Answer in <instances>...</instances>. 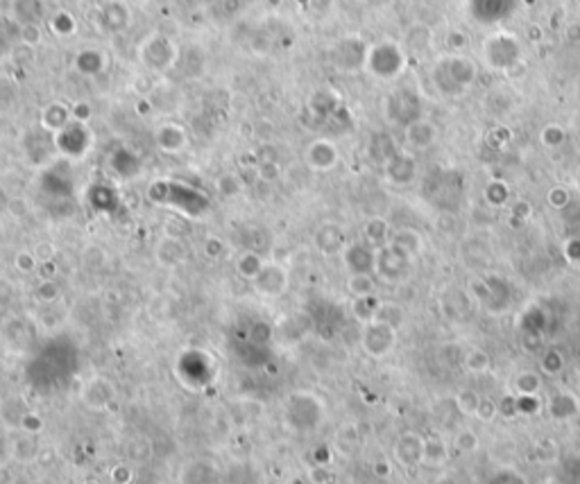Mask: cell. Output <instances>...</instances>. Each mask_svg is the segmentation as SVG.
I'll list each match as a JSON object with an SVG mask.
<instances>
[{
  "instance_id": "cell-9",
  "label": "cell",
  "mask_w": 580,
  "mask_h": 484,
  "mask_svg": "<svg viewBox=\"0 0 580 484\" xmlns=\"http://www.w3.org/2000/svg\"><path fill=\"white\" fill-rule=\"evenodd\" d=\"M36 294H39V299L41 301H55L57 296H59V285L55 281H41L39 285V290H36Z\"/></svg>"
},
{
  "instance_id": "cell-7",
  "label": "cell",
  "mask_w": 580,
  "mask_h": 484,
  "mask_svg": "<svg viewBox=\"0 0 580 484\" xmlns=\"http://www.w3.org/2000/svg\"><path fill=\"white\" fill-rule=\"evenodd\" d=\"M241 188H243V183H241V179L236 177V175H222L220 179H218V193L222 195V197H233V195H238L241 193Z\"/></svg>"
},
{
  "instance_id": "cell-2",
  "label": "cell",
  "mask_w": 580,
  "mask_h": 484,
  "mask_svg": "<svg viewBox=\"0 0 580 484\" xmlns=\"http://www.w3.org/2000/svg\"><path fill=\"white\" fill-rule=\"evenodd\" d=\"M379 342H381V346H384V351L388 353L392 342H394V328L388 324H381V321H372V324L365 328V335H363V344H365L367 353L381 355Z\"/></svg>"
},
{
  "instance_id": "cell-5",
  "label": "cell",
  "mask_w": 580,
  "mask_h": 484,
  "mask_svg": "<svg viewBox=\"0 0 580 484\" xmlns=\"http://www.w3.org/2000/svg\"><path fill=\"white\" fill-rule=\"evenodd\" d=\"M347 288L356 299H365V296L374 292V281L369 279V274H354L347 283Z\"/></svg>"
},
{
  "instance_id": "cell-17",
  "label": "cell",
  "mask_w": 580,
  "mask_h": 484,
  "mask_svg": "<svg viewBox=\"0 0 580 484\" xmlns=\"http://www.w3.org/2000/svg\"><path fill=\"white\" fill-rule=\"evenodd\" d=\"M73 118L75 120H89L91 118V107L86 104V102H80V104H75V109H73V114H70Z\"/></svg>"
},
{
  "instance_id": "cell-8",
  "label": "cell",
  "mask_w": 580,
  "mask_h": 484,
  "mask_svg": "<svg viewBox=\"0 0 580 484\" xmlns=\"http://www.w3.org/2000/svg\"><path fill=\"white\" fill-rule=\"evenodd\" d=\"M365 233H367V240L372 242H381L386 235V222L384 220H369L367 227H365Z\"/></svg>"
},
{
  "instance_id": "cell-14",
  "label": "cell",
  "mask_w": 580,
  "mask_h": 484,
  "mask_svg": "<svg viewBox=\"0 0 580 484\" xmlns=\"http://www.w3.org/2000/svg\"><path fill=\"white\" fill-rule=\"evenodd\" d=\"M41 428H43V424L36 414H28L26 419H23V430H28L30 434H36Z\"/></svg>"
},
{
  "instance_id": "cell-10",
  "label": "cell",
  "mask_w": 580,
  "mask_h": 484,
  "mask_svg": "<svg viewBox=\"0 0 580 484\" xmlns=\"http://www.w3.org/2000/svg\"><path fill=\"white\" fill-rule=\"evenodd\" d=\"M14 263H16V267H19L21 271H34L36 265H39V260H36V256L30 254V252H19Z\"/></svg>"
},
{
  "instance_id": "cell-13",
  "label": "cell",
  "mask_w": 580,
  "mask_h": 484,
  "mask_svg": "<svg viewBox=\"0 0 580 484\" xmlns=\"http://www.w3.org/2000/svg\"><path fill=\"white\" fill-rule=\"evenodd\" d=\"M7 213L14 215V217H23L28 213V202L21 200V197H14V200L7 202Z\"/></svg>"
},
{
  "instance_id": "cell-11",
  "label": "cell",
  "mask_w": 580,
  "mask_h": 484,
  "mask_svg": "<svg viewBox=\"0 0 580 484\" xmlns=\"http://www.w3.org/2000/svg\"><path fill=\"white\" fill-rule=\"evenodd\" d=\"M21 41L26 45H36L41 41V30L36 26H32V23H28V26L21 28Z\"/></svg>"
},
{
  "instance_id": "cell-12",
  "label": "cell",
  "mask_w": 580,
  "mask_h": 484,
  "mask_svg": "<svg viewBox=\"0 0 580 484\" xmlns=\"http://www.w3.org/2000/svg\"><path fill=\"white\" fill-rule=\"evenodd\" d=\"M542 141H544L547 145H551V147H555L558 143L564 141V131H562L560 127L551 125V127H547L544 131H542Z\"/></svg>"
},
{
  "instance_id": "cell-18",
  "label": "cell",
  "mask_w": 580,
  "mask_h": 484,
  "mask_svg": "<svg viewBox=\"0 0 580 484\" xmlns=\"http://www.w3.org/2000/svg\"><path fill=\"white\" fill-rule=\"evenodd\" d=\"M376 473H384V475H386V473H388V466H386V464H379V466H376Z\"/></svg>"
},
{
  "instance_id": "cell-16",
  "label": "cell",
  "mask_w": 580,
  "mask_h": 484,
  "mask_svg": "<svg viewBox=\"0 0 580 484\" xmlns=\"http://www.w3.org/2000/svg\"><path fill=\"white\" fill-rule=\"evenodd\" d=\"M34 256H36V260H39V263H48V260H53V256H55L53 244H39V247H36Z\"/></svg>"
},
{
  "instance_id": "cell-6",
  "label": "cell",
  "mask_w": 580,
  "mask_h": 484,
  "mask_svg": "<svg viewBox=\"0 0 580 484\" xmlns=\"http://www.w3.org/2000/svg\"><path fill=\"white\" fill-rule=\"evenodd\" d=\"M256 177L265 183H275L281 177V168L277 166V161H261L256 166Z\"/></svg>"
},
{
  "instance_id": "cell-4",
  "label": "cell",
  "mask_w": 580,
  "mask_h": 484,
  "mask_svg": "<svg viewBox=\"0 0 580 484\" xmlns=\"http://www.w3.org/2000/svg\"><path fill=\"white\" fill-rule=\"evenodd\" d=\"M265 267V260L258 256V254H254V252H245V254H241V258H238V263H236V269H238V274L241 276H245V279H250V281H254L258 274H261V269Z\"/></svg>"
},
{
  "instance_id": "cell-3",
  "label": "cell",
  "mask_w": 580,
  "mask_h": 484,
  "mask_svg": "<svg viewBox=\"0 0 580 484\" xmlns=\"http://www.w3.org/2000/svg\"><path fill=\"white\" fill-rule=\"evenodd\" d=\"M336 161H338V150L329 141H315L308 147V163L320 172H327L329 168H333Z\"/></svg>"
},
{
  "instance_id": "cell-15",
  "label": "cell",
  "mask_w": 580,
  "mask_h": 484,
  "mask_svg": "<svg viewBox=\"0 0 580 484\" xmlns=\"http://www.w3.org/2000/svg\"><path fill=\"white\" fill-rule=\"evenodd\" d=\"M222 249H225V247H222V242H220L218 238H206V242H204V252H206V256L218 258V256L222 254Z\"/></svg>"
},
{
  "instance_id": "cell-1",
  "label": "cell",
  "mask_w": 580,
  "mask_h": 484,
  "mask_svg": "<svg viewBox=\"0 0 580 484\" xmlns=\"http://www.w3.org/2000/svg\"><path fill=\"white\" fill-rule=\"evenodd\" d=\"M288 285V274L281 265L265 263L261 274L254 279V288L265 296H279Z\"/></svg>"
}]
</instances>
